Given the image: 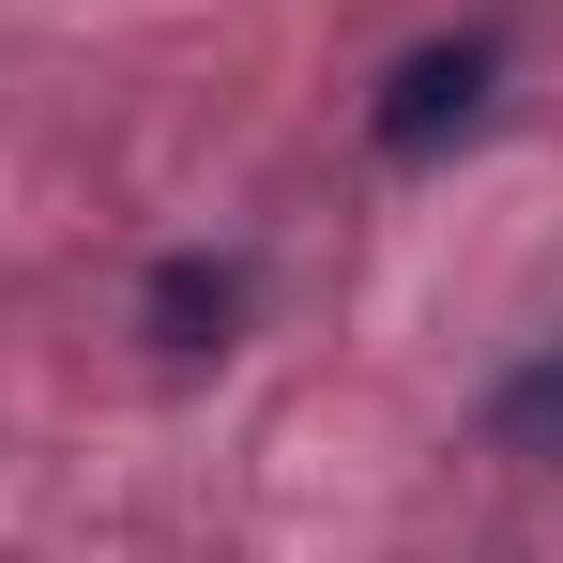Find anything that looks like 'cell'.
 Listing matches in <instances>:
<instances>
[{"label": "cell", "instance_id": "obj_1", "mask_svg": "<svg viewBox=\"0 0 563 563\" xmlns=\"http://www.w3.org/2000/svg\"><path fill=\"white\" fill-rule=\"evenodd\" d=\"M487 77H503V46H487V31H442V46H411V62L380 77L366 137L396 153V168H427L442 137H472V122H487Z\"/></svg>", "mask_w": 563, "mask_h": 563}, {"label": "cell", "instance_id": "obj_2", "mask_svg": "<svg viewBox=\"0 0 563 563\" xmlns=\"http://www.w3.org/2000/svg\"><path fill=\"white\" fill-rule=\"evenodd\" d=\"M244 305H260V275L244 260H153V289H137V320H153V351H229L244 335Z\"/></svg>", "mask_w": 563, "mask_h": 563}, {"label": "cell", "instance_id": "obj_3", "mask_svg": "<svg viewBox=\"0 0 563 563\" xmlns=\"http://www.w3.org/2000/svg\"><path fill=\"white\" fill-rule=\"evenodd\" d=\"M487 427H503V457H563V335L503 380V396H487Z\"/></svg>", "mask_w": 563, "mask_h": 563}]
</instances>
